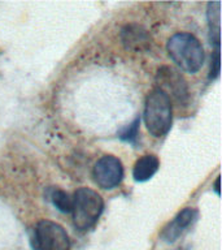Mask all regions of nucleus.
Listing matches in <instances>:
<instances>
[{"instance_id": "3", "label": "nucleus", "mask_w": 222, "mask_h": 250, "mask_svg": "<svg viewBox=\"0 0 222 250\" xmlns=\"http://www.w3.org/2000/svg\"><path fill=\"white\" fill-rule=\"evenodd\" d=\"M104 210V201L97 191L82 187L73 194V224L78 230L91 229L97 223Z\"/></svg>"}, {"instance_id": "5", "label": "nucleus", "mask_w": 222, "mask_h": 250, "mask_svg": "<svg viewBox=\"0 0 222 250\" xmlns=\"http://www.w3.org/2000/svg\"><path fill=\"white\" fill-rule=\"evenodd\" d=\"M157 89L163 90L169 99H174L179 105H186L190 99V90L186 80L171 66H161L157 72Z\"/></svg>"}, {"instance_id": "7", "label": "nucleus", "mask_w": 222, "mask_h": 250, "mask_svg": "<svg viewBox=\"0 0 222 250\" xmlns=\"http://www.w3.org/2000/svg\"><path fill=\"white\" fill-rule=\"evenodd\" d=\"M198 210L194 207H186L182 211H179L177 216L164 228L161 237L166 242H174L178 237L188 228L192 226L198 219Z\"/></svg>"}, {"instance_id": "8", "label": "nucleus", "mask_w": 222, "mask_h": 250, "mask_svg": "<svg viewBox=\"0 0 222 250\" xmlns=\"http://www.w3.org/2000/svg\"><path fill=\"white\" fill-rule=\"evenodd\" d=\"M121 39L126 50L135 51V52L147 50L151 44V37L147 30L136 23L126 25L121 31Z\"/></svg>"}, {"instance_id": "9", "label": "nucleus", "mask_w": 222, "mask_h": 250, "mask_svg": "<svg viewBox=\"0 0 222 250\" xmlns=\"http://www.w3.org/2000/svg\"><path fill=\"white\" fill-rule=\"evenodd\" d=\"M160 160L156 155L148 154L143 155L136 160L132 168V177L138 183H144L153 177L156 172L159 171Z\"/></svg>"}, {"instance_id": "13", "label": "nucleus", "mask_w": 222, "mask_h": 250, "mask_svg": "<svg viewBox=\"0 0 222 250\" xmlns=\"http://www.w3.org/2000/svg\"><path fill=\"white\" fill-rule=\"evenodd\" d=\"M220 74V48H216L212 54V60H210V80L218 77Z\"/></svg>"}, {"instance_id": "4", "label": "nucleus", "mask_w": 222, "mask_h": 250, "mask_svg": "<svg viewBox=\"0 0 222 250\" xmlns=\"http://www.w3.org/2000/svg\"><path fill=\"white\" fill-rule=\"evenodd\" d=\"M33 250H69L70 238L64 227L52 220L37 223L30 240Z\"/></svg>"}, {"instance_id": "14", "label": "nucleus", "mask_w": 222, "mask_h": 250, "mask_svg": "<svg viewBox=\"0 0 222 250\" xmlns=\"http://www.w3.org/2000/svg\"><path fill=\"white\" fill-rule=\"evenodd\" d=\"M214 190H216V193L220 195V176L216 179V183H214Z\"/></svg>"}, {"instance_id": "1", "label": "nucleus", "mask_w": 222, "mask_h": 250, "mask_svg": "<svg viewBox=\"0 0 222 250\" xmlns=\"http://www.w3.org/2000/svg\"><path fill=\"white\" fill-rule=\"evenodd\" d=\"M169 58L179 69L194 74L202 69L204 64V48L202 42L191 33H175L166 43Z\"/></svg>"}, {"instance_id": "2", "label": "nucleus", "mask_w": 222, "mask_h": 250, "mask_svg": "<svg viewBox=\"0 0 222 250\" xmlns=\"http://www.w3.org/2000/svg\"><path fill=\"white\" fill-rule=\"evenodd\" d=\"M144 124L146 128L156 138L166 136L173 123L171 101L163 90L153 89L144 102Z\"/></svg>"}, {"instance_id": "10", "label": "nucleus", "mask_w": 222, "mask_h": 250, "mask_svg": "<svg viewBox=\"0 0 222 250\" xmlns=\"http://www.w3.org/2000/svg\"><path fill=\"white\" fill-rule=\"evenodd\" d=\"M220 1H212L208 4V25H209V34H210V43L216 46V48H220Z\"/></svg>"}, {"instance_id": "12", "label": "nucleus", "mask_w": 222, "mask_h": 250, "mask_svg": "<svg viewBox=\"0 0 222 250\" xmlns=\"http://www.w3.org/2000/svg\"><path fill=\"white\" fill-rule=\"evenodd\" d=\"M139 124H140V119L139 117H136L131 124H129L128 126H125L124 129H121L120 133H118L120 140L125 141V142L134 144L136 140V137H138V133H139Z\"/></svg>"}, {"instance_id": "11", "label": "nucleus", "mask_w": 222, "mask_h": 250, "mask_svg": "<svg viewBox=\"0 0 222 250\" xmlns=\"http://www.w3.org/2000/svg\"><path fill=\"white\" fill-rule=\"evenodd\" d=\"M50 199L52 205L57 208L60 212L64 214H70L72 207H73V197L61 189H54L51 191Z\"/></svg>"}, {"instance_id": "6", "label": "nucleus", "mask_w": 222, "mask_h": 250, "mask_svg": "<svg viewBox=\"0 0 222 250\" xmlns=\"http://www.w3.org/2000/svg\"><path fill=\"white\" fill-rule=\"evenodd\" d=\"M92 177L97 187L111 190L118 187L124 179V166L114 155L101 156L93 166Z\"/></svg>"}]
</instances>
